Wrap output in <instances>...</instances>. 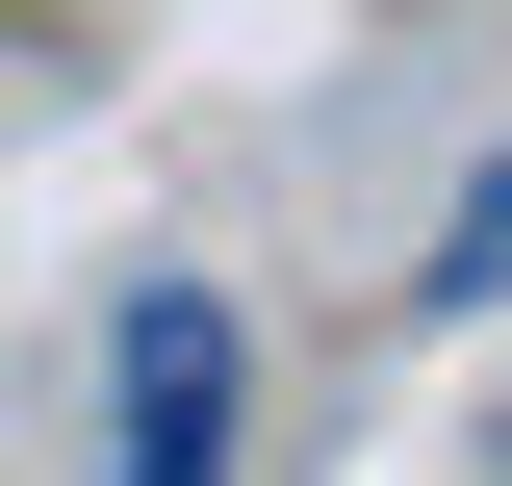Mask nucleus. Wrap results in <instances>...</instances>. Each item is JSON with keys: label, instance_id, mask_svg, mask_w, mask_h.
<instances>
[{"label": "nucleus", "instance_id": "obj_1", "mask_svg": "<svg viewBox=\"0 0 512 486\" xmlns=\"http://www.w3.org/2000/svg\"><path fill=\"white\" fill-rule=\"evenodd\" d=\"M103 486H231V307L205 282H128V333H103Z\"/></svg>", "mask_w": 512, "mask_h": 486}, {"label": "nucleus", "instance_id": "obj_2", "mask_svg": "<svg viewBox=\"0 0 512 486\" xmlns=\"http://www.w3.org/2000/svg\"><path fill=\"white\" fill-rule=\"evenodd\" d=\"M436 307H512V154L461 180V231H436Z\"/></svg>", "mask_w": 512, "mask_h": 486}, {"label": "nucleus", "instance_id": "obj_3", "mask_svg": "<svg viewBox=\"0 0 512 486\" xmlns=\"http://www.w3.org/2000/svg\"><path fill=\"white\" fill-rule=\"evenodd\" d=\"M487 461H512V435H487Z\"/></svg>", "mask_w": 512, "mask_h": 486}]
</instances>
